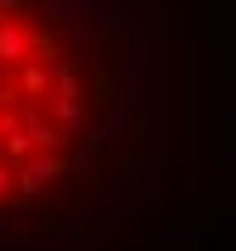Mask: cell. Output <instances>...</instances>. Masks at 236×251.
<instances>
[{"label":"cell","instance_id":"1","mask_svg":"<svg viewBox=\"0 0 236 251\" xmlns=\"http://www.w3.org/2000/svg\"><path fill=\"white\" fill-rule=\"evenodd\" d=\"M87 135L82 49L44 0H0V213L68 184Z\"/></svg>","mask_w":236,"mask_h":251}]
</instances>
